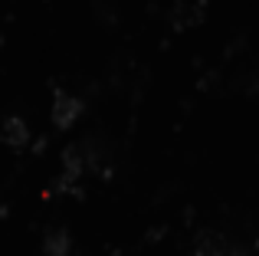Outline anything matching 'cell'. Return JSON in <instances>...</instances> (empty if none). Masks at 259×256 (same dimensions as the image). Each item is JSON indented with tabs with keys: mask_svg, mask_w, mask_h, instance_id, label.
I'll return each instance as SVG.
<instances>
[{
	"mask_svg": "<svg viewBox=\"0 0 259 256\" xmlns=\"http://www.w3.org/2000/svg\"><path fill=\"white\" fill-rule=\"evenodd\" d=\"M0 138H4L10 148H26L30 145V125H26L20 115H10V118H4V125H0Z\"/></svg>",
	"mask_w": 259,
	"mask_h": 256,
	"instance_id": "obj_2",
	"label": "cell"
},
{
	"mask_svg": "<svg viewBox=\"0 0 259 256\" xmlns=\"http://www.w3.org/2000/svg\"><path fill=\"white\" fill-rule=\"evenodd\" d=\"M79 115H82V99L72 96V92H56L53 109H50L53 125H56L59 132H66V128H72V125L79 122Z\"/></svg>",
	"mask_w": 259,
	"mask_h": 256,
	"instance_id": "obj_1",
	"label": "cell"
},
{
	"mask_svg": "<svg viewBox=\"0 0 259 256\" xmlns=\"http://www.w3.org/2000/svg\"><path fill=\"white\" fill-rule=\"evenodd\" d=\"M43 253L46 256H72V237L63 227H53L43 237Z\"/></svg>",
	"mask_w": 259,
	"mask_h": 256,
	"instance_id": "obj_3",
	"label": "cell"
}]
</instances>
